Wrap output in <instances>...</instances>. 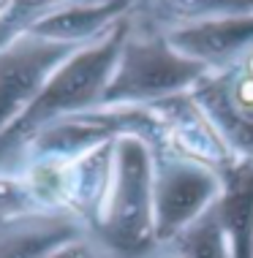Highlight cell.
Returning <instances> with one entry per match:
<instances>
[{"instance_id": "obj_2", "label": "cell", "mask_w": 253, "mask_h": 258, "mask_svg": "<svg viewBox=\"0 0 253 258\" xmlns=\"http://www.w3.org/2000/svg\"><path fill=\"white\" fill-rule=\"evenodd\" d=\"M93 234L117 255H144L156 239V152L139 136L115 142V171Z\"/></svg>"}, {"instance_id": "obj_14", "label": "cell", "mask_w": 253, "mask_h": 258, "mask_svg": "<svg viewBox=\"0 0 253 258\" xmlns=\"http://www.w3.org/2000/svg\"><path fill=\"white\" fill-rule=\"evenodd\" d=\"M52 215L41 207L22 171H0V228Z\"/></svg>"}, {"instance_id": "obj_17", "label": "cell", "mask_w": 253, "mask_h": 258, "mask_svg": "<svg viewBox=\"0 0 253 258\" xmlns=\"http://www.w3.org/2000/svg\"><path fill=\"white\" fill-rule=\"evenodd\" d=\"M237 68H240V71H245L248 76H253V46H250V49H248V52H245L242 57H240V62H237Z\"/></svg>"}, {"instance_id": "obj_7", "label": "cell", "mask_w": 253, "mask_h": 258, "mask_svg": "<svg viewBox=\"0 0 253 258\" xmlns=\"http://www.w3.org/2000/svg\"><path fill=\"white\" fill-rule=\"evenodd\" d=\"M191 93L234 155L253 158V76L231 66L229 71L205 76Z\"/></svg>"}, {"instance_id": "obj_6", "label": "cell", "mask_w": 253, "mask_h": 258, "mask_svg": "<svg viewBox=\"0 0 253 258\" xmlns=\"http://www.w3.org/2000/svg\"><path fill=\"white\" fill-rule=\"evenodd\" d=\"M150 106L156 109L161 122V147L156 158L188 160L213 171H221L234 158V150L226 144L193 93L174 95Z\"/></svg>"}, {"instance_id": "obj_5", "label": "cell", "mask_w": 253, "mask_h": 258, "mask_svg": "<svg viewBox=\"0 0 253 258\" xmlns=\"http://www.w3.org/2000/svg\"><path fill=\"white\" fill-rule=\"evenodd\" d=\"M218 196V171L177 158H156V239L169 245L182 228L213 209Z\"/></svg>"}, {"instance_id": "obj_3", "label": "cell", "mask_w": 253, "mask_h": 258, "mask_svg": "<svg viewBox=\"0 0 253 258\" xmlns=\"http://www.w3.org/2000/svg\"><path fill=\"white\" fill-rule=\"evenodd\" d=\"M210 74L205 66L180 54L164 33H133L131 22L101 106H150L191 93Z\"/></svg>"}, {"instance_id": "obj_18", "label": "cell", "mask_w": 253, "mask_h": 258, "mask_svg": "<svg viewBox=\"0 0 253 258\" xmlns=\"http://www.w3.org/2000/svg\"><path fill=\"white\" fill-rule=\"evenodd\" d=\"M9 3H11V0H0V17L6 14V9H9Z\"/></svg>"}, {"instance_id": "obj_9", "label": "cell", "mask_w": 253, "mask_h": 258, "mask_svg": "<svg viewBox=\"0 0 253 258\" xmlns=\"http://www.w3.org/2000/svg\"><path fill=\"white\" fill-rule=\"evenodd\" d=\"M115 142H104L93 150L82 152L79 158L63 163V187H60L63 212L76 218L90 234H93L95 223L101 218L104 201H107L112 185Z\"/></svg>"}, {"instance_id": "obj_10", "label": "cell", "mask_w": 253, "mask_h": 258, "mask_svg": "<svg viewBox=\"0 0 253 258\" xmlns=\"http://www.w3.org/2000/svg\"><path fill=\"white\" fill-rule=\"evenodd\" d=\"M218 220L229 239L231 258H253V158L234 155L218 171Z\"/></svg>"}, {"instance_id": "obj_1", "label": "cell", "mask_w": 253, "mask_h": 258, "mask_svg": "<svg viewBox=\"0 0 253 258\" xmlns=\"http://www.w3.org/2000/svg\"><path fill=\"white\" fill-rule=\"evenodd\" d=\"M128 33H131V17H125L120 25H115L95 44L76 49L49 76V82L38 93V98L30 103V109L0 136V171H3V166H9L19 158L22 147L38 131L49 128L52 122L66 120L71 114L101 106Z\"/></svg>"}, {"instance_id": "obj_11", "label": "cell", "mask_w": 253, "mask_h": 258, "mask_svg": "<svg viewBox=\"0 0 253 258\" xmlns=\"http://www.w3.org/2000/svg\"><path fill=\"white\" fill-rule=\"evenodd\" d=\"M84 234L90 231L68 212L41 215V218L0 228V258H46L55 247Z\"/></svg>"}, {"instance_id": "obj_12", "label": "cell", "mask_w": 253, "mask_h": 258, "mask_svg": "<svg viewBox=\"0 0 253 258\" xmlns=\"http://www.w3.org/2000/svg\"><path fill=\"white\" fill-rule=\"evenodd\" d=\"M139 9L156 27V33H169L207 19L253 14V0H136Z\"/></svg>"}, {"instance_id": "obj_15", "label": "cell", "mask_w": 253, "mask_h": 258, "mask_svg": "<svg viewBox=\"0 0 253 258\" xmlns=\"http://www.w3.org/2000/svg\"><path fill=\"white\" fill-rule=\"evenodd\" d=\"M71 3L76 0H11L6 14L0 17V49L17 41L19 36H27L41 19L52 17L55 11Z\"/></svg>"}, {"instance_id": "obj_13", "label": "cell", "mask_w": 253, "mask_h": 258, "mask_svg": "<svg viewBox=\"0 0 253 258\" xmlns=\"http://www.w3.org/2000/svg\"><path fill=\"white\" fill-rule=\"evenodd\" d=\"M166 258H231L229 239L223 234L215 207L207 209L199 220H193L169 242Z\"/></svg>"}, {"instance_id": "obj_16", "label": "cell", "mask_w": 253, "mask_h": 258, "mask_svg": "<svg viewBox=\"0 0 253 258\" xmlns=\"http://www.w3.org/2000/svg\"><path fill=\"white\" fill-rule=\"evenodd\" d=\"M46 258H104V253H101V247L84 234V236H76V239L66 242V245L55 247Z\"/></svg>"}, {"instance_id": "obj_4", "label": "cell", "mask_w": 253, "mask_h": 258, "mask_svg": "<svg viewBox=\"0 0 253 258\" xmlns=\"http://www.w3.org/2000/svg\"><path fill=\"white\" fill-rule=\"evenodd\" d=\"M82 46H66L38 38L33 33L19 36L0 49V136L30 109L58 68Z\"/></svg>"}, {"instance_id": "obj_8", "label": "cell", "mask_w": 253, "mask_h": 258, "mask_svg": "<svg viewBox=\"0 0 253 258\" xmlns=\"http://www.w3.org/2000/svg\"><path fill=\"white\" fill-rule=\"evenodd\" d=\"M169 44L207 71H229L253 46V14L207 19L164 33Z\"/></svg>"}]
</instances>
